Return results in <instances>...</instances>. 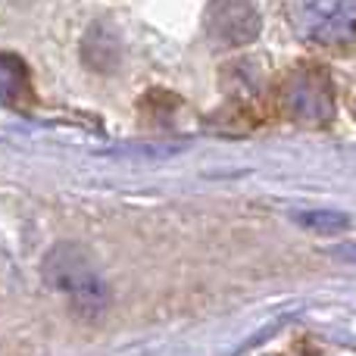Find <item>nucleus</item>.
<instances>
[{"label": "nucleus", "mask_w": 356, "mask_h": 356, "mask_svg": "<svg viewBox=\"0 0 356 356\" xmlns=\"http://www.w3.org/2000/svg\"><path fill=\"white\" fill-rule=\"evenodd\" d=\"M44 282L63 297L72 300V307L81 316H97L106 307V284L100 278L97 266L91 263L81 247L75 244H60L44 257Z\"/></svg>", "instance_id": "f257e3e1"}, {"label": "nucleus", "mask_w": 356, "mask_h": 356, "mask_svg": "<svg viewBox=\"0 0 356 356\" xmlns=\"http://www.w3.org/2000/svg\"><path fill=\"white\" fill-rule=\"evenodd\" d=\"M353 113H356V106H353Z\"/></svg>", "instance_id": "423d86ee"}, {"label": "nucleus", "mask_w": 356, "mask_h": 356, "mask_svg": "<svg viewBox=\"0 0 356 356\" xmlns=\"http://www.w3.org/2000/svg\"><path fill=\"white\" fill-rule=\"evenodd\" d=\"M278 100L284 116L297 125H328L334 119V88L322 66L291 69L282 79Z\"/></svg>", "instance_id": "7ed1b4c3"}, {"label": "nucleus", "mask_w": 356, "mask_h": 356, "mask_svg": "<svg viewBox=\"0 0 356 356\" xmlns=\"http://www.w3.org/2000/svg\"><path fill=\"white\" fill-rule=\"evenodd\" d=\"M291 29L322 47L356 44V0H297L284 6Z\"/></svg>", "instance_id": "f03ea898"}, {"label": "nucleus", "mask_w": 356, "mask_h": 356, "mask_svg": "<svg viewBox=\"0 0 356 356\" xmlns=\"http://www.w3.org/2000/svg\"><path fill=\"white\" fill-rule=\"evenodd\" d=\"M207 31L219 47H244L259 35V13L253 3H213L207 10Z\"/></svg>", "instance_id": "20e7f679"}, {"label": "nucleus", "mask_w": 356, "mask_h": 356, "mask_svg": "<svg viewBox=\"0 0 356 356\" xmlns=\"http://www.w3.org/2000/svg\"><path fill=\"white\" fill-rule=\"evenodd\" d=\"M0 88H3V104L6 106H19L31 100V88H29V75L19 56L3 54L0 56Z\"/></svg>", "instance_id": "39448f33"}]
</instances>
